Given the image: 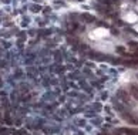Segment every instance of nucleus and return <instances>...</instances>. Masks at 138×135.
Masks as SVG:
<instances>
[{
  "label": "nucleus",
  "instance_id": "nucleus-1",
  "mask_svg": "<svg viewBox=\"0 0 138 135\" xmlns=\"http://www.w3.org/2000/svg\"><path fill=\"white\" fill-rule=\"evenodd\" d=\"M80 37H81L83 43L91 47L94 51L111 54L117 50V41L113 33L107 27L97 24L94 22L83 24L81 30H80Z\"/></svg>",
  "mask_w": 138,
  "mask_h": 135
}]
</instances>
